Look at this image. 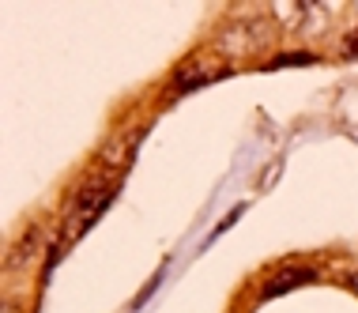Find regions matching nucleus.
I'll list each match as a JSON object with an SVG mask.
<instances>
[{
    "instance_id": "f257e3e1",
    "label": "nucleus",
    "mask_w": 358,
    "mask_h": 313,
    "mask_svg": "<svg viewBox=\"0 0 358 313\" xmlns=\"http://www.w3.org/2000/svg\"><path fill=\"white\" fill-rule=\"evenodd\" d=\"M117 185H121V174H110V170H102V166H94V174H87V178L76 185L72 204H69V211H64V242L80 238V234L99 219L102 208L113 200Z\"/></svg>"
},
{
    "instance_id": "f03ea898",
    "label": "nucleus",
    "mask_w": 358,
    "mask_h": 313,
    "mask_svg": "<svg viewBox=\"0 0 358 313\" xmlns=\"http://www.w3.org/2000/svg\"><path fill=\"white\" fill-rule=\"evenodd\" d=\"M140 140H143V129H129V132L113 136V140L102 148V155H99V166H102V170H110V174H124V170H129V162L136 159Z\"/></svg>"
},
{
    "instance_id": "7ed1b4c3",
    "label": "nucleus",
    "mask_w": 358,
    "mask_h": 313,
    "mask_svg": "<svg viewBox=\"0 0 358 313\" xmlns=\"http://www.w3.org/2000/svg\"><path fill=\"white\" fill-rule=\"evenodd\" d=\"M222 72H230V68L208 61V57H192V61H185L178 72H173V91H178V95H189V91H196V87L211 83V80H215V76H222Z\"/></svg>"
},
{
    "instance_id": "20e7f679",
    "label": "nucleus",
    "mask_w": 358,
    "mask_h": 313,
    "mask_svg": "<svg viewBox=\"0 0 358 313\" xmlns=\"http://www.w3.org/2000/svg\"><path fill=\"white\" fill-rule=\"evenodd\" d=\"M42 242H45V230H42V223H34V227H27L23 230V238L12 246V253H8V260H4V268H23V264H31L34 260V253L42 249Z\"/></svg>"
},
{
    "instance_id": "39448f33",
    "label": "nucleus",
    "mask_w": 358,
    "mask_h": 313,
    "mask_svg": "<svg viewBox=\"0 0 358 313\" xmlns=\"http://www.w3.org/2000/svg\"><path fill=\"white\" fill-rule=\"evenodd\" d=\"M313 279H317L313 268H287V272H275V276L264 283V298H275V295H283V291L306 287V283H313Z\"/></svg>"
},
{
    "instance_id": "423d86ee",
    "label": "nucleus",
    "mask_w": 358,
    "mask_h": 313,
    "mask_svg": "<svg viewBox=\"0 0 358 313\" xmlns=\"http://www.w3.org/2000/svg\"><path fill=\"white\" fill-rule=\"evenodd\" d=\"M313 57L309 53H290V57H279V61H272V68H283V64H309Z\"/></svg>"
},
{
    "instance_id": "0eeeda50",
    "label": "nucleus",
    "mask_w": 358,
    "mask_h": 313,
    "mask_svg": "<svg viewBox=\"0 0 358 313\" xmlns=\"http://www.w3.org/2000/svg\"><path fill=\"white\" fill-rule=\"evenodd\" d=\"M343 53H347V57H358V31L343 42Z\"/></svg>"
}]
</instances>
